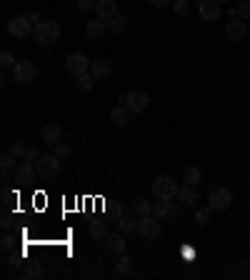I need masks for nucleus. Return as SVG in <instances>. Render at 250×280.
I'll return each instance as SVG.
<instances>
[{
	"label": "nucleus",
	"instance_id": "obj_12",
	"mask_svg": "<svg viewBox=\"0 0 250 280\" xmlns=\"http://www.w3.org/2000/svg\"><path fill=\"white\" fill-rule=\"evenodd\" d=\"M105 33H108V23H105V20H88L85 35H88L90 40H100Z\"/></svg>",
	"mask_w": 250,
	"mask_h": 280
},
{
	"label": "nucleus",
	"instance_id": "obj_43",
	"mask_svg": "<svg viewBox=\"0 0 250 280\" xmlns=\"http://www.w3.org/2000/svg\"><path fill=\"white\" fill-rule=\"evenodd\" d=\"M13 223H15V220H13V218H8V215L3 218V228H13Z\"/></svg>",
	"mask_w": 250,
	"mask_h": 280
},
{
	"label": "nucleus",
	"instance_id": "obj_6",
	"mask_svg": "<svg viewBox=\"0 0 250 280\" xmlns=\"http://www.w3.org/2000/svg\"><path fill=\"white\" fill-rule=\"evenodd\" d=\"M65 68H68V73H73L78 78V75L90 70V60L85 58V53H70L68 60H65Z\"/></svg>",
	"mask_w": 250,
	"mask_h": 280
},
{
	"label": "nucleus",
	"instance_id": "obj_39",
	"mask_svg": "<svg viewBox=\"0 0 250 280\" xmlns=\"http://www.w3.org/2000/svg\"><path fill=\"white\" fill-rule=\"evenodd\" d=\"M95 3L98 0H78V8L80 10H95Z\"/></svg>",
	"mask_w": 250,
	"mask_h": 280
},
{
	"label": "nucleus",
	"instance_id": "obj_30",
	"mask_svg": "<svg viewBox=\"0 0 250 280\" xmlns=\"http://www.w3.org/2000/svg\"><path fill=\"white\" fill-rule=\"evenodd\" d=\"M25 145H23V140H13V145H10V155L13 158H23L25 155Z\"/></svg>",
	"mask_w": 250,
	"mask_h": 280
},
{
	"label": "nucleus",
	"instance_id": "obj_7",
	"mask_svg": "<svg viewBox=\"0 0 250 280\" xmlns=\"http://www.w3.org/2000/svg\"><path fill=\"white\" fill-rule=\"evenodd\" d=\"M13 78H15V83H20V85H28L30 80H35V65H33L30 60L15 63V65H13Z\"/></svg>",
	"mask_w": 250,
	"mask_h": 280
},
{
	"label": "nucleus",
	"instance_id": "obj_40",
	"mask_svg": "<svg viewBox=\"0 0 250 280\" xmlns=\"http://www.w3.org/2000/svg\"><path fill=\"white\" fill-rule=\"evenodd\" d=\"M105 208L115 215V218H120V215H123V205H120V203H113V205H105Z\"/></svg>",
	"mask_w": 250,
	"mask_h": 280
},
{
	"label": "nucleus",
	"instance_id": "obj_14",
	"mask_svg": "<svg viewBox=\"0 0 250 280\" xmlns=\"http://www.w3.org/2000/svg\"><path fill=\"white\" fill-rule=\"evenodd\" d=\"M60 138H62V128H60L58 123H48V125L43 128V140H45L48 145L60 143Z\"/></svg>",
	"mask_w": 250,
	"mask_h": 280
},
{
	"label": "nucleus",
	"instance_id": "obj_41",
	"mask_svg": "<svg viewBox=\"0 0 250 280\" xmlns=\"http://www.w3.org/2000/svg\"><path fill=\"white\" fill-rule=\"evenodd\" d=\"M173 0H150V5L153 8H165V5H170Z\"/></svg>",
	"mask_w": 250,
	"mask_h": 280
},
{
	"label": "nucleus",
	"instance_id": "obj_4",
	"mask_svg": "<svg viewBox=\"0 0 250 280\" xmlns=\"http://www.w3.org/2000/svg\"><path fill=\"white\" fill-rule=\"evenodd\" d=\"M120 105H125L130 113H143L145 108H148V93H143V90H135V93H128V95H123L120 100H118Z\"/></svg>",
	"mask_w": 250,
	"mask_h": 280
},
{
	"label": "nucleus",
	"instance_id": "obj_21",
	"mask_svg": "<svg viewBox=\"0 0 250 280\" xmlns=\"http://www.w3.org/2000/svg\"><path fill=\"white\" fill-rule=\"evenodd\" d=\"M105 245H108L110 253H123L125 250V238H123V235H108Z\"/></svg>",
	"mask_w": 250,
	"mask_h": 280
},
{
	"label": "nucleus",
	"instance_id": "obj_35",
	"mask_svg": "<svg viewBox=\"0 0 250 280\" xmlns=\"http://www.w3.org/2000/svg\"><path fill=\"white\" fill-rule=\"evenodd\" d=\"M15 243H18V240H15V235H3V240H0V245H3L5 253H10V250L15 248Z\"/></svg>",
	"mask_w": 250,
	"mask_h": 280
},
{
	"label": "nucleus",
	"instance_id": "obj_1",
	"mask_svg": "<svg viewBox=\"0 0 250 280\" xmlns=\"http://www.w3.org/2000/svg\"><path fill=\"white\" fill-rule=\"evenodd\" d=\"M60 38V25L50 23V20H43L40 25H35V40L40 45H50V43H58Z\"/></svg>",
	"mask_w": 250,
	"mask_h": 280
},
{
	"label": "nucleus",
	"instance_id": "obj_23",
	"mask_svg": "<svg viewBox=\"0 0 250 280\" xmlns=\"http://www.w3.org/2000/svg\"><path fill=\"white\" fill-rule=\"evenodd\" d=\"M25 275H28V278H40V275H43V263H40L38 258H33V260H25Z\"/></svg>",
	"mask_w": 250,
	"mask_h": 280
},
{
	"label": "nucleus",
	"instance_id": "obj_9",
	"mask_svg": "<svg viewBox=\"0 0 250 280\" xmlns=\"http://www.w3.org/2000/svg\"><path fill=\"white\" fill-rule=\"evenodd\" d=\"M8 33H10V35H15V38H25V35H30V33H33V23H30L28 18L18 15V18H13L10 23H8Z\"/></svg>",
	"mask_w": 250,
	"mask_h": 280
},
{
	"label": "nucleus",
	"instance_id": "obj_42",
	"mask_svg": "<svg viewBox=\"0 0 250 280\" xmlns=\"http://www.w3.org/2000/svg\"><path fill=\"white\" fill-rule=\"evenodd\" d=\"M28 20H30L33 25H40V15H38V13H30V15H28Z\"/></svg>",
	"mask_w": 250,
	"mask_h": 280
},
{
	"label": "nucleus",
	"instance_id": "obj_5",
	"mask_svg": "<svg viewBox=\"0 0 250 280\" xmlns=\"http://www.w3.org/2000/svg\"><path fill=\"white\" fill-rule=\"evenodd\" d=\"M233 203V193L228 188H215L210 193V198H208V205H210L213 210H228Z\"/></svg>",
	"mask_w": 250,
	"mask_h": 280
},
{
	"label": "nucleus",
	"instance_id": "obj_26",
	"mask_svg": "<svg viewBox=\"0 0 250 280\" xmlns=\"http://www.w3.org/2000/svg\"><path fill=\"white\" fill-rule=\"evenodd\" d=\"M183 180H185L188 185H198V183H200V168L190 165V168L185 170V175H183Z\"/></svg>",
	"mask_w": 250,
	"mask_h": 280
},
{
	"label": "nucleus",
	"instance_id": "obj_2",
	"mask_svg": "<svg viewBox=\"0 0 250 280\" xmlns=\"http://www.w3.org/2000/svg\"><path fill=\"white\" fill-rule=\"evenodd\" d=\"M178 185H175V180L173 178H168V175H160V178H155L153 180V193H155V198H165V200H173L175 195H178Z\"/></svg>",
	"mask_w": 250,
	"mask_h": 280
},
{
	"label": "nucleus",
	"instance_id": "obj_25",
	"mask_svg": "<svg viewBox=\"0 0 250 280\" xmlns=\"http://www.w3.org/2000/svg\"><path fill=\"white\" fill-rule=\"evenodd\" d=\"M15 158L13 155H3V158H0V173H3V175H13L15 173Z\"/></svg>",
	"mask_w": 250,
	"mask_h": 280
},
{
	"label": "nucleus",
	"instance_id": "obj_27",
	"mask_svg": "<svg viewBox=\"0 0 250 280\" xmlns=\"http://www.w3.org/2000/svg\"><path fill=\"white\" fill-rule=\"evenodd\" d=\"M118 225H120V230L123 233H133L138 225H135V220L133 218H128V215H120V218H118Z\"/></svg>",
	"mask_w": 250,
	"mask_h": 280
},
{
	"label": "nucleus",
	"instance_id": "obj_33",
	"mask_svg": "<svg viewBox=\"0 0 250 280\" xmlns=\"http://www.w3.org/2000/svg\"><path fill=\"white\" fill-rule=\"evenodd\" d=\"M53 155H58L60 160H62V158H68V155H70V145H65V143H55V153H53Z\"/></svg>",
	"mask_w": 250,
	"mask_h": 280
},
{
	"label": "nucleus",
	"instance_id": "obj_19",
	"mask_svg": "<svg viewBox=\"0 0 250 280\" xmlns=\"http://www.w3.org/2000/svg\"><path fill=\"white\" fill-rule=\"evenodd\" d=\"M95 80H98V78H95V75L88 70V73L78 75V88H80L83 93H90V90H93V85H95Z\"/></svg>",
	"mask_w": 250,
	"mask_h": 280
},
{
	"label": "nucleus",
	"instance_id": "obj_44",
	"mask_svg": "<svg viewBox=\"0 0 250 280\" xmlns=\"http://www.w3.org/2000/svg\"><path fill=\"white\" fill-rule=\"evenodd\" d=\"M215 3H230V0H215Z\"/></svg>",
	"mask_w": 250,
	"mask_h": 280
},
{
	"label": "nucleus",
	"instance_id": "obj_34",
	"mask_svg": "<svg viewBox=\"0 0 250 280\" xmlns=\"http://www.w3.org/2000/svg\"><path fill=\"white\" fill-rule=\"evenodd\" d=\"M118 270H120V273H130V270H133V263H130V258H128V255H120Z\"/></svg>",
	"mask_w": 250,
	"mask_h": 280
},
{
	"label": "nucleus",
	"instance_id": "obj_28",
	"mask_svg": "<svg viewBox=\"0 0 250 280\" xmlns=\"http://www.w3.org/2000/svg\"><path fill=\"white\" fill-rule=\"evenodd\" d=\"M173 10H175V15L185 18L190 13V3H188V0H173Z\"/></svg>",
	"mask_w": 250,
	"mask_h": 280
},
{
	"label": "nucleus",
	"instance_id": "obj_17",
	"mask_svg": "<svg viewBox=\"0 0 250 280\" xmlns=\"http://www.w3.org/2000/svg\"><path fill=\"white\" fill-rule=\"evenodd\" d=\"M220 15V8L215 0H205V3H200V18L203 20H218Z\"/></svg>",
	"mask_w": 250,
	"mask_h": 280
},
{
	"label": "nucleus",
	"instance_id": "obj_3",
	"mask_svg": "<svg viewBox=\"0 0 250 280\" xmlns=\"http://www.w3.org/2000/svg\"><path fill=\"white\" fill-rule=\"evenodd\" d=\"M138 235L143 240H155L160 235V223L155 215H143V218L138 220Z\"/></svg>",
	"mask_w": 250,
	"mask_h": 280
},
{
	"label": "nucleus",
	"instance_id": "obj_20",
	"mask_svg": "<svg viewBox=\"0 0 250 280\" xmlns=\"http://www.w3.org/2000/svg\"><path fill=\"white\" fill-rule=\"evenodd\" d=\"M90 235H93L95 240H105L110 233H108V228H105V223H103V220H93L90 223Z\"/></svg>",
	"mask_w": 250,
	"mask_h": 280
},
{
	"label": "nucleus",
	"instance_id": "obj_31",
	"mask_svg": "<svg viewBox=\"0 0 250 280\" xmlns=\"http://www.w3.org/2000/svg\"><path fill=\"white\" fill-rule=\"evenodd\" d=\"M235 15H238L240 20H248V18H250V0H243V3L235 8Z\"/></svg>",
	"mask_w": 250,
	"mask_h": 280
},
{
	"label": "nucleus",
	"instance_id": "obj_32",
	"mask_svg": "<svg viewBox=\"0 0 250 280\" xmlns=\"http://www.w3.org/2000/svg\"><path fill=\"white\" fill-rule=\"evenodd\" d=\"M210 213H213V208H210V205H208V208H200V210L195 213V220H198L200 225H205L208 220H210Z\"/></svg>",
	"mask_w": 250,
	"mask_h": 280
},
{
	"label": "nucleus",
	"instance_id": "obj_15",
	"mask_svg": "<svg viewBox=\"0 0 250 280\" xmlns=\"http://www.w3.org/2000/svg\"><path fill=\"white\" fill-rule=\"evenodd\" d=\"M90 73H93L95 78H108V75L113 73V65H110V60H105V58H100V60H93V63H90Z\"/></svg>",
	"mask_w": 250,
	"mask_h": 280
},
{
	"label": "nucleus",
	"instance_id": "obj_16",
	"mask_svg": "<svg viewBox=\"0 0 250 280\" xmlns=\"http://www.w3.org/2000/svg\"><path fill=\"white\" fill-rule=\"evenodd\" d=\"M178 200L183 203V205H195L198 203V190L193 188V185H183L180 190H178Z\"/></svg>",
	"mask_w": 250,
	"mask_h": 280
},
{
	"label": "nucleus",
	"instance_id": "obj_18",
	"mask_svg": "<svg viewBox=\"0 0 250 280\" xmlns=\"http://www.w3.org/2000/svg\"><path fill=\"white\" fill-rule=\"evenodd\" d=\"M128 113H130L128 108L118 103V105L113 108V113H110V120H113L115 125H125V123H128Z\"/></svg>",
	"mask_w": 250,
	"mask_h": 280
},
{
	"label": "nucleus",
	"instance_id": "obj_37",
	"mask_svg": "<svg viewBox=\"0 0 250 280\" xmlns=\"http://www.w3.org/2000/svg\"><path fill=\"white\" fill-rule=\"evenodd\" d=\"M23 158H25V163H38V160H40V158H43V155H40V153H38V150H35V148H28Z\"/></svg>",
	"mask_w": 250,
	"mask_h": 280
},
{
	"label": "nucleus",
	"instance_id": "obj_24",
	"mask_svg": "<svg viewBox=\"0 0 250 280\" xmlns=\"http://www.w3.org/2000/svg\"><path fill=\"white\" fill-rule=\"evenodd\" d=\"M125 28H128V18H123V15H113V18L108 20V30H113V33H123Z\"/></svg>",
	"mask_w": 250,
	"mask_h": 280
},
{
	"label": "nucleus",
	"instance_id": "obj_10",
	"mask_svg": "<svg viewBox=\"0 0 250 280\" xmlns=\"http://www.w3.org/2000/svg\"><path fill=\"white\" fill-rule=\"evenodd\" d=\"M245 33H248V30H245V23H243L240 18H238V20L233 18L230 23L225 25V38L230 40V43H243V40H245Z\"/></svg>",
	"mask_w": 250,
	"mask_h": 280
},
{
	"label": "nucleus",
	"instance_id": "obj_29",
	"mask_svg": "<svg viewBox=\"0 0 250 280\" xmlns=\"http://www.w3.org/2000/svg\"><path fill=\"white\" fill-rule=\"evenodd\" d=\"M135 213L140 215V218L143 215H153V205L148 200H135Z\"/></svg>",
	"mask_w": 250,
	"mask_h": 280
},
{
	"label": "nucleus",
	"instance_id": "obj_45",
	"mask_svg": "<svg viewBox=\"0 0 250 280\" xmlns=\"http://www.w3.org/2000/svg\"><path fill=\"white\" fill-rule=\"evenodd\" d=\"M200 3H205V0H200Z\"/></svg>",
	"mask_w": 250,
	"mask_h": 280
},
{
	"label": "nucleus",
	"instance_id": "obj_22",
	"mask_svg": "<svg viewBox=\"0 0 250 280\" xmlns=\"http://www.w3.org/2000/svg\"><path fill=\"white\" fill-rule=\"evenodd\" d=\"M33 175H35V170H33V165L30 163H23L18 170H15V180H20V183H28V180H33Z\"/></svg>",
	"mask_w": 250,
	"mask_h": 280
},
{
	"label": "nucleus",
	"instance_id": "obj_38",
	"mask_svg": "<svg viewBox=\"0 0 250 280\" xmlns=\"http://www.w3.org/2000/svg\"><path fill=\"white\" fill-rule=\"evenodd\" d=\"M0 65H3V68H10V65H15V60H13V55H10L8 50H3V53H0Z\"/></svg>",
	"mask_w": 250,
	"mask_h": 280
},
{
	"label": "nucleus",
	"instance_id": "obj_8",
	"mask_svg": "<svg viewBox=\"0 0 250 280\" xmlns=\"http://www.w3.org/2000/svg\"><path fill=\"white\" fill-rule=\"evenodd\" d=\"M58 170H60V158L58 155H43L38 160V173L43 178H55Z\"/></svg>",
	"mask_w": 250,
	"mask_h": 280
},
{
	"label": "nucleus",
	"instance_id": "obj_36",
	"mask_svg": "<svg viewBox=\"0 0 250 280\" xmlns=\"http://www.w3.org/2000/svg\"><path fill=\"white\" fill-rule=\"evenodd\" d=\"M198 258V248H183V260L185 263H193Z\"/></svg>",
	"mask_w": 250,
	"mask_h": 280
},
{
	"label": "nucleus",
	"instance_id": "obj_11",
	"mask_svg": "<svg viewBox=\"0 0 250 280\" xmlns=\"http://www.w3.org/2000/svg\"><path fill=\"white\" fill-rule=\"evenodd\" d=\"M178 210H180V205H178V203H173V200H165V198L155 200V205H153V215H155V218H165V215L178 213Z\"/></svg>",
	"mask_w": 250,
	"mask_h": 280
},
{
	"label": "nucleus",
	"instance_id": "obj_13",
	"mask_svg": "<svg viewBox=\"0 0 250 280\" xmlns=\"http://www.w3.org/2000/svg\"><path fill=\"white\" fill-rule=\"evenodd\" d=\"M95 13H98L100 20H110L113 15H118L115 13V0H98V3H95Z\"/></svg>",
	"mask_w": 250,
	"mask_h": 280
}]
</instances>
